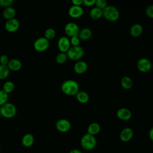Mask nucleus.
Returning a JSON list of instances; mask_svg holds the SVG:
<instances>
[{
    "label": "nucleus",
    "instance_id": "obj_7",
    "mask_svg": "<svg viewBox=\"0 0 153 153\" xmlns=\"http://www.w3.org/2000/svg\"><path fill=\"white\" fill-rule=\"evenodd\" d=\"M136 66L139 71L141 72L146 73L151 69L152 63L148 59L143 57L138 60L137 62Z\"/></svg>",
    "mask_w": 153,
    "mask_h": 153
},
{
    "label": "nucleus",
    "instance_id": "obj_4",
    "mask_svg": "<svg viewBox=\"0 0 153 153\" xmlns=\"http://www.w3.org/2000/svg\"><path fill=\"white\" fill-rule=\"evenodd\" d=\"M17 113L16 106L10 102H7L0 106L1 115L6 118H13Z\"/></svg>",
    "mask_w": 153,
    "mask_h": 153
},
{
    "label": "nucleus",
    "instance_id": "obj_38",
    "mask_svg": "<svg viewBox=\"0 0 153 153\" xmlns=\"http://www.w3.org/2000/svg\"><path fill=\"white\" fill-rule=\"evenodd\" d=\"M69 153H82V152L78 149H72L69 151Z\"/></svg>",
    "mask_w": 153,
    "mask_h": 153
},
{
    "label": "nucleus",
    "instance_id": "obj_3",
    "mask_svg": "<svg viewBox=\"0 0 153 153\" xmlns=\"http://www.w3.org/2000/svg\"><path fill=\"white\" fill-rule=\"evenodd\" d=\"M102 13L104 18L109 22H115L120 17L118 10L112 5H107L102 10Z\"/></svg>",
    "mask_w": 153,
    "mask_h": 153
},
{
    "label": "nucleus",
    "instance_id": "obj_31",
    "mask_svg": "<svg viewBox=\"0 0 153 153\" xmlns=\"http://www.w3.org/2000/svg\"><path fill=\"white\" fill-rule=\"evenodd\" d=\"M95 5L96 7L102 10L108 5L107 2L105 0H96Z\"/></svg>",
    "mask_w": 153,
    "mask_h": 153
},
{
    "label": "nucleus",
    "instance_id": "obj_6",
    "mask_svg": "<svg viewBox=\"0 0 153 153\" xmlns=\"http://www.w3.org/2000/svg\"><path fill=\"white\" fill-rule=\"evenodd\" d=\"M49 45V41L44 37H39L37 38L33 42V48L38 52L46 51L48 48Z\"/></svg>",
    "mask_w": 153,
    "mask_h": 153
},
{
    "label": "nucleus",
    "instance_id": "obj_10",
    "mask_svg": "<svg viewBox=\"0 0 153 153\" xmlns=\"http://www.w3.org/2000/svg\"><path fill=\"white\" fill-rule=\"evenodd\" d=\"M5 30L8 32H14L17 31L20 27V22L18 19L13 18L7 20L4 25Z\"/></svg>",
    "mask_w": 153,
    "mask_h": 153
},
{
    "label": "nucleus",
    "instance_id": "obj_21",
    "mask_svg": "<svg viewBox=\"0 0 153 153\" xmlns=\"http://www.w3.org/2000/svg\"><path fill=\"white\" fill-rule=\"evenodd\" d=\"M100 129L101 127L99 123L96 122L91 123L87 127V133L94 136L100 131Z\"/></svg>",
    "mask_w": 153,
    "mask_h": 153
},
{
    "label": "nucleus",
    "instance_id": "obj_36",
    "mask_svg": "<svg viewBox=\"0 0 153 153\" xmlns=\"http://www.w3.org/2000/svg\"><path fill=\"white\" fill-rule=\"evenodd\" d=\"M72 5L75 6H81L82 4H83V0H72L71 1Z\"/></svg>",
    "mask_w": 153,
    "mask_h": 153
},
{
    "label": "nucleus",
    "instance_id": "obj_22",
    "mask_svg": "<svg viewBox=\"0 0 153 153\" xmlns=\"http://www.w3.org/2000/svg\"><path fill=\"white\" fill-rule=\"evenodd\" d=\"M89 15L93 20H98L103 16L102 10L95 7L91 9L89 12Z\"/></svg>",
    "mask_w": 153,
    "mask_h": 153
},
{
    "label": "nucleus",
    "instance_id": "obj_30",
    "mask_svg": "<svg viewBox=\"0 0 153 153\" xmlns=\"http://www.w3.org/2000/svg\"><path fill=\"white\" fill-rule=\"evenodd\" d=\"M69 41H70L71 45H72V47L79 46V43H80L81 40L78 36H75L71 37V39H69Z\"/></svg>",
    "mask_w": 153,
    "mask_h": 153
},
{
    "label": "nucleus",
    "instance_id": "obj_35",
    "mask_svg": "<svg viewBox=\"0 0 153 153\" xmlns=\"http://www.w3.org/2000/svg\"><path fill=\"white\" fill-rule=\"evenodd\" d=\"M96 0H83V4L86 7H91L95 5Z\"/></svg>",
    "mask_w": 153,
    "mask_h": 153
},
{
    "label": "nucleus",
    "instance_id": "obj_2",
    "mask_svg": "<svg viewBox=\"0 0 153 153\" xmlns=\"http://www.w3.org/2000/svg\"><path fill=\"white\" fill-rule=\"evenodd\" d=\"M80 144L84 149L86 151H91L94 149L96 146V139L95 136L86 133L81 137Z\"/></svg>",
    "mask_w": 153,
    "mask_h": 153
},
{
    "label": "nucleus",
    "instance_id": "obj_19",
    "mask_svg": "<svg viewBox=\"0 0 153 153\" xmlns=\"http://www.w3.org/2000/svg\"><path fill=\"white\" fill-rule=\"evenodd\" d=\"M92 36V31L88 27L82 28L81 30H79L78 36L80 39V40L86 41L89 39Z\"/></svg>",
    "mask_w": 153,
    "mask_h": 153
},
{
    "label": "nucleus",
    "instance_id": "obj_9",
    "mask_svg": "<svg viewBox=\"0 0 153 153\" xmlns=\"http://www.w3.org/2000/svg\"><path fill=\"white\" fill-rule=\"evenodd\" d=\"M56 129L62 133L68 132L71 128V124L70 121L65 118L59 119L56 123Z\"/></svg>",
    "mask_w": 153,
    "mask_h": 153
},
{
    "label": "nucleus",
    "instance_id": "obj_5",
    "mask_svg": "<svg viewBox=\"0 0 153 153\" xmlns=\"http://www.w3.org/2000/svg\"><path fill=\"white\" fill-rule=\"evenodd\" d=\"M67 57L73 61H78L81 59L84 54V50L81 46L71 47L66 53Z\"/></svg>",
    "mask_w": 153,
    "mask_h": 153
},
{
    "label": "nucleus",
    "instance_id": "obj_33",
    "mask_svg": "<svg viewBox=\"0 0 153 153\" xmlns=\"http://www.w3.org/2000/svg\"><path fill=\"white\" fill-rule=\"evenodd\" d=\"M8 61H9L8 56L7 54H2L0 56V65H7Z\"/></svg>",
    "mask_w": 153,
    "mask_h": 153
},
{
    "label": "nucleus",
    "instance_id": "obj_12",
    "mask_svg": "<svg viewBox=\"0 0 153 153\" xmlns=\"http://www.w3.org/2000/svg\"><path fill=\"white\" fill-rule=\"evenodd\" d=\"M133 130L130 127L124 128L120 133V139L123 142H127L130 141L133 136Z\"/></svg>",
    "mask_w": 153,
    "mask_h": 153
},
{
    "label": "nucleus",
    "instance_id": "obj_18",
    "mask_svg": "<svg viewBox=\"0 0 153 153\" xmlns=\"http://www.w3.org/2000/svg\"><path fill=\"white\" fill-rule=\"evenodd\" d=\"M16 14V11L15 8L11 6L5 8L2 11V16L7 20L14 18Z\"/></svg>",
    "mask_w": 153,
    "mask_h": 153
},
{
    "label": "nucleus",
    "instance_id": "obj_11",
    "mask_svg": "<svg viewBox=\"0 0 153 153\" xmlns=\"http://www.w3.org/2000/svg\"><path fill=\"white\" fill-rule=\"evenodd\" d=\"M57 47L61 53H66L71 47L69 39L66 36L60 37L57 41Z\"/></svg>",
    "mask_w": 153,
    "mask_h": 153
},
{
    "label": "nucleus",
    "instance_id": "obj_8",
    "mask_svg": "<svg viewBox=\"0 0 153 153\" xmlns=\"http://www.w3.org/2000/svg\"><path fill=\"white\" fill-rule=\"evenodd\" d=\"M79 32V28L78 25L74 22H69L65 26V32L66 35L70 38L78 36Z\"/></svg>",
    "mask_w": 153,
    "mask_h": 153
},
{
    "label": "nucleus",
    "instance_id": "obj_32",
    "mask_svg": "<svg viewBox=\"0 0 153 153\" xmlns=\"http://www.w3.org/2000/svg\"><path fill=\"white\" fill-rule=\"evenodd\" d=\"M13 2V0H0V6L6 8L10 7Z\"/></svg>",
    "mask_w": 153,
    "mask_h": 153
},
{
    "label": "nucleus",
    "instance_id": "obj_20",
    "mask_svg": "<svg viewBox=\"0 0 153 153\" xmlns=\"http://www.w3.org/2000/svg\"><path fill=\"white\" fill-rule=\"evenodd\" d=\"M143 32V27L140 24L136 23L132 25L130 29V33L133 37L139 36Z\"/></svg>",
    "mask_w": 153,
    "mask_h": 153
},
{
    "label": "nucleus",
    "instance_id": "obj_15",
    "mask_svg": "<svg viewBox=\"0 0 153 153\" xmlns=\"http://www.w3.org/2000/svg\"><path fill=\"white\" fill-rule=\"evenodd\" d=\"M88 69L87 63L83 60L77 61L74 66V71L78 74H82L85 73Z\"/></svg>",
    "mask_w": 153,
    "mask_h": 153
},
{
    "label": "nucleus",
    "instance_id": "obj_26",
    "mask_svg": "<svg viewBox=\"0 0 153 153\" xmlns=\"http://www.w3.org/2000/svg\"><path fill=\"white\" fill-rule=\"evenodd\" d=\"M10 70L7 65H0V79L7 78L10 74Z\"/></svg>",
    "mask_w": 153,
    "mask_h": 153
},
{
    "label": "nucleus",
    "instance_id": "obj_34",
    "mask_svg": "<svg viewBox=\"0 0 153 153\" xmlns=\"http://www.w3.org/2000/svg\"><path fill=\"white\" fill-rule=\"evenodd\" d=\"M146 15L150 19L153 18V6L152 5L147 7L145 10Z\"/></svg>",
    "mask_w": 153,
    "mask_h": 153
},
{
    "label": "nucleus",
    "instance_id": "obj_28",
    "mask_svg": "<svg viewBox=\"0 0 153 153\" xmlns=\"http://www.w3.org/2000/svg\"><path fill=\"white\" fill-rule=\"evenodd\" d=\"M56 36V31L53 28H48L45 30L44 32V38H45L48 41L53 39Z\"/></svg>",
    "mask_w": 153,
    "mask_h": 153
},
{
    "label": "nucleus",
    "instance_id": "obj_25",
    "mask_svg": "<svg viewBox=\"0 0 153 153\" xmlns=\"http://www.w3.org/2000/svg\"><path fill=\"white\" fill-rule=\"evenodd\" d=\"M15 87L14 83L11 81H7L4 82L2 86V90H4L7 94L11 93Z\"/></svg>",
    "mask_w": 153,
    "mask_h": 153
},
{
    "label": "nucleus",
    "instance_id": "obj_39",
    "mask_svg": "<svg viewBox=\"0 0 153 153\" xmlns=\"http://www.w3.org/2000/svg\"><path fill=\"white\" fill-rule=\"evenodd\" d=\"M1 114H0V118H1Z\"/></svg>",
    "mask_w": 153,
    "mask_h": 153
},
{
    "label": "nucleus",
    "instance_id": "obj_14",
    "mask_svg": "<svg viewBox=\"0 0 153 153\" xmlns=\"http://www.w3.org/2000/svg\"><path fill=\"white\" fill-rule=\"evenodd\" d=\"M117 117L122 121H128L131 117V112L130 109L126 108H121L117 111Z\"/></svg>",
    "mask_w": 153,
    "mask_h": 153
},
{
    "label": "nucleus",
    "instance_id": "obj_40",
    "mask_svg": "<svg viewBox=\"0 0 153 153\" xmlns=\"http://www.w3.org/2000/svg\"><path fill=\"white\" fill-rule=\"evenodd\" d=\"M0 152H1V148H0Z\"/></svg>",
    "mask_w": 153,
    "mask_h": 153
},
{
    "label": "nucleus",
    "instance_id": "obj_1",
    "mask_svg": "<svg viewBox=\"0 0 153 153\" xmlns=\"http://www.w3.org/2000/svg\"><path fill=\"white\" fill-rule=\"evenodd\" d=\"M79 89L78 82L73 79L66 80L61 85L62 91L67 96H75Z\"/></svg>",
    "mask_w": 153,
    "mask_h": 153
},
{
    "label": "nucleus",
    "instance_id": "obj_29",
    "mask_svg": "<svg viewBox=\"0 0 153 153\" xmlns=\"http://www.w3.org/2000/svg\"><path fill=\"white\" fill-rule=\"evenodd\" d=\"M8 100V94L4 90H0V106L7 102Z\"/></svg>",
    "mask_w": 153,
    "mask_h": 153
},
{
    "label": "nucleus",
    "instance_id": "obj_13",
    "mask_svg": "<svg viewBox=\"0 0 153 153\" xmlns=\"http://www.w3.org/2000/svg\"><path fill=\"white\" fill-rule=\"evenodd\" d=\"M84 10L81 6L72 5L68 10L69 16L74 19L79 18L83 15Z\"/></svg>",
    "mask_w": 153,
    "mask_h": 153
},
{
    "label": "nucleus",
    "instance_id": "obj_24",
    "mask_svg": "<svg viewBox=\"0 0 153 153\" xmlns=\"http://www.w3.org/2000/svg\"><path fill=\"white\" fill-rule=\"evenodd\" d=\"M75 96L77 100L81 103H85L88 102L89 100V96L88 93L84 91H79Z\"/></svg>",
    "mask_w": 153,
    "mask_h": 153
},
{
    "label": "nucleus",
    "instance_id": "obj_37",
    "mask_svg": "<svg viewBox=\"0 0 153 153\" xmlns=\"http://www.w3.org/2000/svg\"><path fill=\"white\" fill-rule=\"evenodd\" d=\"M148 137L151 140H153V128H151L148 132Z\"/></svg>",
    "mask_w": 153,
    "mask_h": 153
},
{
    "label": "nucleus",
    "instance_id": "obj_23",
    "mask_svg": "<svg viewBox=\"0 0 153 153\" xmlns=\"http://www.w3.org/2000/svg\"><path fill=\"white\" fill-rule=\"evenodd\" d=\"M120 83L121 87L126 90L130 89L133 86V81L131 78L128 76H123L121 79Z\"/></svg>",
    "mask_w": 153,
    "mask_h": 153
},
{
    "label": "nucleus",
    "instance_id": "obj_16",
    "mask_svg": "<svg viewBox=\"0 0 153 153\" xmlns=\"http://www.w3.org/2000/svg\"><path fill=\"white\" fill-rule=\"evenodd\" d=\"M7 66L10 70L17 71L22 68V63L21 61L17 59H12L9 60L7 63Z\"/></svg>",
    "mask_w": 153,
    "mask_h": 153
},
{
    "label": "nucleus",
    "instance_id": "obj_17",
    "mask_svg": "<svg viewBox=\"0 0 153 153\" xmlns=\"http://www.w3.org/2000/svg\"><path fill=\"white\" fill-rule=\"evenodd\" d=\"M34 143V136L31 133L25 134L22 139V144L23 146L29 148L32 146Z\"/></svg>",
    "mask_w": 153,
    "mask_h": 153
},
{
    "label": "nucleus",
    "instance_id": "obj_27",
    "mask_svg": "<svg viewBox=\"0 0 153 153\" xmlns=\"http://www.w3.org/2000/svg\"><path fill=\"white\" fill-rule=\"evenodd\" d=\"M56 62L59 64H63L65 63L68 57L66 55V53H59L57 54L56 56Z\"/></svg>",
    "mask_w": 153,
    "mask_h": 153
}]
</instances>
